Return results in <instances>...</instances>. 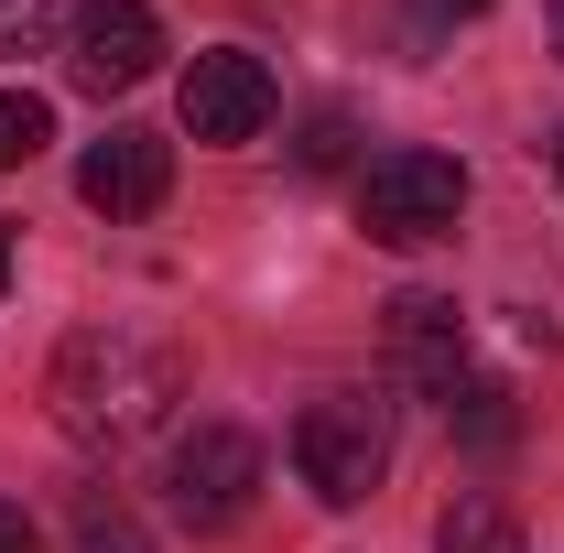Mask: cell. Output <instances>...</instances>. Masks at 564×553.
<instances>
[{
  "mask_svg": "<svg viewBox=\"0 0 564 553\" xmlns=\"http://www.w3.org/2000/svg\"><path fill=\"white\" fill-rule=\"evenodd\" d=\"M434 11H445V22H478V11H489V0H434Z\"/></svg>",
  "mask_w": 564,
  "mask_h": 553,
  "instance_id": "cell-16",
  "label": "cell"
},
{
  "mask_svg": "<svg viewBox=\"0 0 564 553\" xmlns=\"http://www.w3.org/2000/svg\"><path fill=\"white\" fill-rule=\"evenodd\" d=\"M272 120V66L261 55H239V44H217L185 66V131L196 141H261Z\"/></svg>",
  "mask_w": 564,
  "mask_h": 553,
  "instance_id": "cell-8",
  "label": "cell"
},
{
  "mask_svg": "<svg viewBox=\"0 0 564 553\" xmlns=\"http://www.w3.org/2000/svg\"><path fill=\"white\" fill-rule=\"evenodd\" d=\"M445 423H456V445H478V456H499V445L521 434V402H510V380H478V369H467V380L445 391Z\"/></svg>",
  "mask_w": 564,
  "mask_h": 553,
  "instance_id": "cell-9",
  "label": "cell"
},
{
  "mask_svg": "<svg viewBox=\"0 0 564 553\" xmlns=\"http://www.w3.org/2000/svg\"><path fill=\"white\" fill-rule=\"evenodd\" d=\"M348 141H358V109H337V98H326V109H304L293 163H304V174H337V163H348Z\"/></svg>",
  "mask_w": 564,
  "mask_h": 553,
  "instance_id": "cell-13",
  "label": "cell"
},
{
  "mask_svg": "<svg viewBox=\"0 0 564 553\" xmlns=\"http://www.w3.org/2000/svg\"><path fill=\"white\" fill-rule=\"evenodd\" d=\"M380 347H391V369H402L413 391L445 402V391L467 380V304L413 282V293H391V304H380Z\"/></svg>",
  "mask_w": 564,
  "mask_h": 553,
  "instance_id": "cell-6",
  "label": "cell"
},
{
  "mask_svg": "<svg viewBox=\"0 0 564 553\" xmlns=\"http://www.w3.org/2000/svg\"><path fill=\"white\" fill-rule=\"evenodd\" d=\"M0 282H11V239H0Z\"/></svg>",
  "mask_w": 564,
  "mask_h": 553,
  "instance_id": "cell-19",
  "label": "cell"
},
{
  "mask_svg": "<svg viewBox=\"0 0 564 553\" xmlns=\"http://www.w3.org/2000/svg\"><path fill=\"white\" fill-rule=\"evenodd\" d=\"M55 141V98H33V87H0V174L11 163H33Z\"/></svg>",
  "mask_w": 564,
  "mask_h": 553,
  "instance_id": "cell-12",
  "label": "cell"
},
{
  "mask_svg": "<svg viewBox=\"0 0 564 553\" xmlns=\"http://www.w3.org/2000/svg\"><path fill=\"white\" fill-rule=\"evenodd\" d=\"M163 185H174V141H163V131L109 120V131L76 152V196H87L98 217H152V207H163Z\"/></svg>",
  "mask_w": 564,
  "mask_h": 553,
  "instance_id": "cell-7",
  "label": "cell"
},
{
  "mask_svg": "<svg viewBox=\"0 0 564 553\" xmlns=\"http://www.w3.org/2000/svg\"><path fill=\"white\" fill-rule=\"evenodd\" d=\"M543 22H554V55H564V0H543Z\"/></svg>",
  "mask_w": 564,
  "mask_h": 553,
  "instance_id": "cell-17",
  "label": "cell"
},
{
  "mask_svg": "<svg viewBox=\"0 0 564 553\" xmlns=\"http://www.w3.org/2000/svg\"><path fill=\"white\" fill-rule=\"evenodd\" d=\"M456 217H467V163L456 152H380L369 174H358V228L380 239V250H434V239H456Z\"/></svg>",
  "mask_w": 564,
  "mask_h": 553,
  "instance_id": "cell-2",
  "label": "cell"
},
{
  "mask_svg": "<svg viewBox=\"0 0 564 553\" xmlns=\"http://www.w3.org/2000/svg\"><path fill=\"white\" fill-rule=\"evenodd\" d=\"M44 402H55V423H66L76 445L131 456V445H152V434L174 423V402H185V347L163 337V326H141V315L76 326V337L55 347Z\"/></svg>",
  "mask_w": 564,
  "mask_h": 553,
  "instance_id": "cell-1",
  "label": "cell"
},
{
  "mask_svg": "<svg viewBox=\"0 0 564 553\" xmlns=\"http://www.w3.org/2000/svg\"><path fill=\"white\" fill-rule=\"evenodd\" d=\"M434 553H521V521H510L499 499H478V488H467V499L434 521Z\"/></svg>",
  "mask_w": 564,
  "mask_h": 553,
  "instance_id": "cell-10",
  "label": "cell"
},
{
  "mask_svg": "<svg viewBox=\"0 0 564 553\" xmlns=\"http://www.w3.org/2000/svg\"><path fill=\"white\" fill-rule=\"evenodd\" d=\"M543 152H554V185H564V131H554V141H543Z\"/></svg>",
  "mask_w": 564,
  "mask_h": 553,
  "instance_id": "cell-18",
  "label": "cell"
},
{
  "mask_svg": "<svg viewBox=\"0 0 564 553\" xmlns=\"http://www.w3.org/2000/svg\"><path fill=\"white\" fill-rule=\"evenodd\" d=\"M163 66V22H152V0H87L66 33V76L87 98H131L141 76Z\"/></svg>",
  "mask_w": 564,
  "mask_h": 553,
  "instance_id": "cell-5",
  "label": "cell"
},
{
  "mask_svg": "<svg viewBox=\"0 0 564 553\" xmlns=\"http://www.w3.org/2000/svg\"><path fill=\"white\" fill-rule=\"evenodd\" d=\"M0 553H33V521H22L11 499H0Z\"/></svg>",
  "mask_w": 564,
  "mask_h": 553,
  "instance_id": "cell-15",
  "label": "cell"
},
{
  "mask_svg": "<svg viewBox=\"0 0 564 553\" xmlns=\"http://www.w3.org/2000/svg\"><path fill=\"white\" fill-rule=\"evenodd\" d=\"M76 11H87V0H0V55H44V44H66Z\"/></svg>",
  "mask_w": 564,
  "mask_h": 553,
  "instance_id": "cell-11",
  "label": "cell"
},
{
  "mask_svg": "<svg viewBox=\"0 0 564 553\" xmlns=\"http://www.w3.org/2000/svg\"><path fill=\"white\" fill-rule=\"evenodd\" d=\"M76 553H152V543H141V521H131V510L87 499V510H76Z\"/></svg>",
  "mask_w": 564,
  "mask_h": 553,
  "instance_id": "cell-14",
  "label": "cell"
},
{
  "mask_svg": "<svg viewBox=\"0 0 564 553\" xmlns=\"http://www.w3.org/2000/svg\"><path fill=\"white\" fill-rule=\"evenodd\" d=\"M293 467H304V488H315L326 510H358L369 488L391 478V402H369V391H315L304 423H293Z\"/></svg>",
  "mask_w": 564,
  "mask_h": 553,
  "instance_id": "cell-3",
  "label": "cell"
},
{
  "mask_svg": "<svg viewBox=\"0 0 564 553\" xmlns=\"http://www.w3.org/2000/svg\"><path fill=\"white\" fill-rule=\"evenodd\" d=\"M163 499H174L185 532H228V521H250V499H261V445H250L239 423H196V434L163 456Z\"/></svg>",
  "mask_w": 564,
  "mask_h": 553,
  "instance_id": "cell-4",
  "label": "cell"
}]
</instances>
